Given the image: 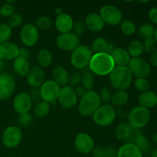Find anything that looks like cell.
<instances>
[{
	"label": "cell",
	"instance_id": "1",
	"mask_svg": "<svg viewBox=\"0 0 157 157\" xmlns=\"http://www.w3.org/2000/svg\"><path fill=\"white\" fill-rule=\"evenodd\" d=\"M89 67L93 73L99 76L110 75L115 67V64L111 55L102 53H97L92 55L89 63Z\"/></svg>",
	"mask_w": 157,
	"mask_h": 157
},
{
	"label": "cell",
	"instance_id": "2",
	"mask_svg": "<svg viewBox=\"0 0 157 157\" xmlns=\"http://www.w3.org/2000/svg\"><path fill=\"white\" fill-rule=\"evenodd\" d=\"M133 75L127 66H115L110 74V81L117 90H125L130 86Z\"/></svg>",
	"mask_w": 157,
	"mask_h": 157
},
{
	"label": "cell",
	"instance_id": "3",
	"mask_svg": "<svg viewBox=\"0 0 157 157\" xmlns=\"http://www.w3.org/2000/svg\"><path fill=\"white\" fill-rule=\"evenodd\" d=\"M101 101L99 95L94 90H88L81 98L80 101L78 110L83 116L93 115L97 109L101 106Z\"/></svg>",
	"mask_w": 157,
	"mask_h": 157
},
{
	"label": "cell",
	"instance_id": "4",
	"mask_svg": "<svg viewBox=\"0 0 157 157\" xmlns=\"http://www.w3.org/2000/svg\"><path fill=\"white\" fill-rule=\"evenodd\" d=\"M117 117L116 110L111 105H101L93 113V121L97 125L107 127L113 123Z\"/></svg>",
	"mask_w": 157,
	"mask_h": 157
},
{
	"label": "cell",
	"instance_id": "5",
	"mask_svg": "<svg viewBox=\"0 0 157 157\" xmlns=\"http://www.w3.org/2000/svg\"><path fill=\"white\" fill-rule=\"evenodd\" d=\"M127 118L130 127L141 129L148 124L150 118V112L148 109L139 105L130 110Z\"/></svg>",
	"mask_w": 157,
	"mask_h": 157
},
{
	"label": "cell",
	"instance_id": "6",
	"mask_svg": "<svg viewBox=\"0 0 157 157\" xmlns=\"http://www.w3.org/2000/svg\"><path fill=\"white\" fill-rule=\"evenodd\" d=\"M92 51L86 45H79L72 52L71 63L77 69H83L89 65L91 58Z\"/></svg>",
	"mask_w": 157,
	"mask_h": 157
},
{
	"label": "cell",
	"instance_id": "7",
	"mask_svg": "<svg viewBox=\"0 0 157 157\" xmlns=\"http://www.w3.org/2000/svg\"><path fill=\"white\" fill-rule=\"evenodd\" d=\"M100 15L104 24L115 26L121 24L122 21V12L118 8L112 5H105L100 10Z\"/></svg>",
	"mask_w": 157,
	"mask_h": 157
},
{
	"label": "cell",
	"instance_id": "8",
	"mask_svg": "<svg viewBox=\"0 0 157 157\" xmlns=\"http://www.w3.org/2000/svg\"><path fill=\"white\" fill-rule=\"evenodd\" d=\"M127 67L131 72L132 75L136 77V78H147V77H148L151 73V67L149 63L140 57L130 58Z\"/></svg>",
	"mask_w": 157,
	"mask_h": 157
},
{
	"label": "cell",
	"instance_id": "9",
	"mask_svg": "<svg viewBox=\"0 0 157 157\" xmlns=\"http://www.w3.org/2000/svg\"><path fill=\"white\" fill-rule=\"evenodd\" d=\"M60 90V86L53 80L44 81L40 87L41 100L48 104H54L58 100Z\"/></svg>",
	"mask_w": 157,
	"mask_h": 157
},
{
	"label": "cell",
	"instance_id": "10",
	"mask_svg": "<svg viewBox=\"0 0 157 157\" xmlns=\"http://www.w3.org/2000/svg\"><path fill=\"white\" fill-rule=\"evenodd\" d=\"M22 138L21 127L10 126L5 130L2 135V143L6 147L10 149L15 148L20 144Z\"/></svg>",
	"mask_w": 157,
	"mask_h": 157
},
{
	"label": "cell",
	"instance_id": "11",
	"mask_svg": "<svg viewBox=\"0 0 157 157\" xmlns=\"http://www.w3.org/2000/svg\"><path fill=\"white\" fill-rule=\"evenodd\" d=\"M39 38V32L35 25L32 23L25 24L20 31L21 41L28 47L35 45Z\"/></svg>",
	"mask_w": 157,
	"mask_h": 157
},
{
	"label": "cell",
	"instance_id": "12",
	"mask_svg": "<svg viewBox=\"0 0 157 157\" xmlns=\"http://www.w3.org/2000/svg\"><path fill=\"white\" fill-rule=\"evenodd\" d=\"M15 90V81L8 73H0V101L7 100Z\"/></svg>",
	"mask_w": 157,
	"mask_h": 157
},
{
	"label": "cell",
	"instance_id": "13",
	"mask_svg": "<svg viewBox=\"0 0 157 157\" xmlns=\"http://www.w3.org/2000/svg\"><path fill=\"white\" fill-rule=\"evenodd\" d=\"M58 101L60 104L66 109H70L75 107L78 103V96L75 93V89L71 86L63 87L60 90Z\"/></svg>",
	"mask_w": 157,
	"mask_h": 157
},
{
	"label": "cell",
	"instance_id": "14",
	"mask_svg": "<svg viewBox=\"0 0 157 157\" xmlns=\"http://www.w3.org/2000/svg\"><path fill=\"white\" fill-rule=\"evenodd\" d=\"M79 37L75 33L61 34L56 39V44L60 49L63 51H71L73 52L75 48L79 46Z\"/></svg>",
	"mask_w": 157,
	"mask_h": 157
},
{
	"label": "cell",
	"instance_id": "15",
	"mask_svg": "<svg viewBox=\"0 0 157 157\" xmlns=\"http://www.w3.org/2000/svg\"><path fill=\"white\" fill-rule=\"evenodd\" d=\"M75 145L78 152L84 154H88L94 148V142L91 136L86 133H81L77 135Z\"/></svg>",
	"mask_w": 157,
	"mask_h": 157
},
{
	"label": "cell",
	"instance_id": "16",
	"mask_svg": "<svg viewBox=\"0 0 157 157\" xmlns=\"http://www.w3.org/2000/svg\"><path fill=\"white\" fill-rule=\"evenodd\" d=\"M32 106V101L29 94L26 92H21L14 98L13 108L18 114L29 113Z\"/></svg>",
	"mask_w": 157,
	"mask_h": 157
},
{
	"label": "cell",
	"instance_id": "17",
	"mask_svg": "<svg viewBox=\"0 0 157 157\" xmlns=\"http://www.w3.org/2000/svg\"><path fill=\"white\" fill-rule=\"evenodd\" d=\"M44 74L42 67L39 65L34 66L27 75V82L33 88H39L44 83Z\"/></svg>",
	"mask_w": 157,
	"mask_h": 157
},
{
	"label": "cell",
	"instance_id": "18",
	"mask_svg": "<svg viewBox=\"0 0 157 157\" xmlns=\"http://www.w3.org/2000/svg\"><path fill=\"white\" fill-rule=\"evenodd\" d=\"M18 52L19 48L15 43L7 41L0 44V58L2 61H15L18 57Z\"/></svg>",
	"mask_w": 157,
	"mask_h": 157
},
{
	"label": "cell",
	"instance_id": "19",
	"mask_svg": "<svg viewBox=\"0 0 157 157\" xmlns=\"http://www.w3.org/2000/svg\"><path fill=\"white\" fill-rule=\"evenodd\" d=\"M55 28L61 34L70 33L73 29L74 21L71 16L68 14L63 13L57 16L55 21Z\"/></svg>",
	"mask_w": 157,
	"mask_h": 157
},
{
	"label": "cell",
	"instance_id": "20",
	"mask_svg": "<svg viewBox=\"0 0 157 157\" xmlns=\"http://www.w3.org/2000/svg\"><path fill=\"white\" fill-rule=\"evenodd\" d=\"M85 25L87 29L93 32H98L102 30L104 27V22L99 14L95 12L88 14L85 18Z\"/></svg>",
	"mask_w": 157,
	"mask_h": 157
},
{
	"label": "cell",
	"instance_id": "21",
	"mask_svg": "<svg viewBox=\"0 0 157 157\" xmlns=\"http://www.w3.org/2000/svg\"><path fill=\"white\" fill-rule=\"evenodd\" d=\"M138 102L140 106L148 110L153 108L157 105V94L151 90L141 93L138 98Z\"/></svg>",
	"mask_w": 157,
	"mask_h": 157
},
{
	"label": "cell",
	"instance_id": "22",
	"mask_svg": "<svg viewBox=\"0 0 157 157\" xmlns=\"http://www.w3.org/2000/svg\"><path fill=\"white\" fill-rule=\"evenodd\" d=\"M110 55L117 66H127L130 62V55L126 49L122 48H115Z\"/></svg>",
	"mask_w": 157,
	"mask_h": 157
},
{
	"label": "cell",
	"instance_id": "23",
	"mask_svg": "<svg viewBox=\"0 0 157 157\" xmlns=\"http://www.w3.org/2000/svg\"><path fill=\"white\" fill-rule=\"evenodd\" d=\"M52 76H53L54 81L57 83L59 86H67L69 83V75L68 72L64 67L61 66H56L53 69L52 71Z\"/></svg>",
	"mask_w": 157,
	"mask_h": 157
},
{
	"label": "cell",
	"instance_id": "24",
	"mask_svg": "<svg viewBox=\"0 0 157 157\" xmlns=\"http://www.w3.org/2000/svg\"><path fill=\"white\" fill-rule=\"evenodd\" d=\"M117 157H144L143 153L133 144L127 143L123 145L117 151Z\"/></svg>",
	"mask_w": 157,
	"mask_h": 157
},
{
	"label": "cell",
	"instance_id": "25",
	"mask_svg": "<svg viewBox=\"0 0 157 157\" xmlns=\"http://www.w3.org/2000/svg\"><path fill=\"white\" fill-rule=\"evenodd\" d=\"M13 67L17 75L21 77L27 76L31 69L29 61L25 58H21V57H18L14 61Z\"/></svg>",
	"mask_w": 157,
	"mask_h": 157
},
{
	"label": "cell",
	"instance_id": "26",
	"mask_svg": "<svg viewBox=\"0 0 157 157\" xmlns=\"http://www.w3.org/2000/svg\"><path fill=\"white\" fill-rule=\"evenodd\" d=\"M131 127L126 122H122L117 127L115 130V136L121 141H127L130 136Z\"/></svg>",
	"mask_w": 157,
	"mask_h": 157
},
{
	"label": "cell",
	"instance_id": "27",
	"mask_svg": "<svg viewBox=\"0 0 157 157\" xmlns=\"http://www.w3.org/2000/svg\"><path fill=\"white\" fill-rule=\"evenodd\" d=\"M52 60H53L52 54L48 49H41L37 55V61L40 67H48L52 63Z\"/></svg>",
	"mask_w": 157,
	"mask_h": 157
},
{
	"label": "cell",
	"instance_id": "28",
	"mask_svg": "<svg viewBox=\"0 0 157 157\" xmlns=\"http://www.w3.org/2000/svg\"><path fill=\"white\" fill-rule=\"evenodd\" d=\"M129 94L125 90H117L112 94L110 101L114 106L121 107L128 102Z\"/></svg>",
	"mask_w": 157,
	"mask_h": 157
},
{
	"label": "cell",
	"instance_id": "29",
	"mask_svg": "<svg viewBox=\"0 0 157 157\" xmlns=\"http://www.w3.org/2000/svg\"><path fill=\"white\" fill-rule=\"evenodd\" d=\"M127 51L132 58H139L144 51L143 43L138 40H133L129 44Z\"/></svg>",
	"mask_w": 157,
	"mask_h": 157
},
{
	"label": "cell",
	"instance_id": "30",
	"mask_svg": "<svg viewBox=\"0 0 157 157\" xmlns=\"http://www.w3.org/2000/svg\"><path fill=\"white\" fill-rule=\"evenodd\" d=\"M50 110V105L48 103L44 101H41L37 103L34 108V113L38 117H44L47 116Z\"/></svg>",
	"mask_w": 157,
	"mask_h": 157
},
{
	"label": "cell",
	"instance_id": "31",
	"mask_svg": "<svg viewBox=\"0 0 157 157\" xmlns=\"http://www.w3.org/2000/svg\"><path fill=\"white\" fill-rule=\"evenodd\" d=\"M154 32L155 29L153 27V25L150 24V23H144V24L141 25L140 26L139 29H138V32H139V35L141 37L146 38H151L153 37L154 35Z\"/></svg>",
	"mask_w": 157,
	"mask_h": 157
},
{
	"label": "cell",
	"instance_id": "32",
	"mask_svg": "<svg viewBox=\"0 0 157 157\" xmlns=\"http://www.w3.org/2000/svg\"><path fill=\"white\" fill-rule=\"evenodd\" d=\"M107 41L104 38H97L93 41L91 44V51L97 53H102L104 52Z\"/></svg>",
	"mask_w": 157,
	"mask_h": 157
},
{
	"label": "cell",
	"instance_id": "33",
	"mask_svg": "<svg viewBox=\"0 0 157 157\" xmlns=\"http://www.w3.org/2000/svg\"><path fill=\"white\" fill-rule=\"evenodd\" d=\"M81 84L82 87L85 89L87 91L88 90H92V88L94 85V78L92 74L89 73V72H86L84 75L81 76Z\"/></svg>",
	"mask_w": 157,
	"mask_h": 157
},
{
	"label": "cell",
	"instance_id": "34",
	"mask_svg": "<svg viewBox=\"0 0 157 157\" xmlns=\"http://www.w3.org/2000/svg\"><path fill=\"white\" fill-rule=\"evenodd\" d=\"M121 29L126 35H132L136 32V25L130 20H124L121 23Z\"/></svg>",
	"mask_w": 157,
	"mask_h": 157
},
{
	"label": "cell",
	"instance_id": "35",
	"mask_svg": "<svg viewBox=\"0 0 157 157\" xmlns=\"http://www.w3.org/2000/svg\"><path fill=\"white\" fill-rule=\"evenodd\" d=\"M12 36V29L7 24H0V44L7 42Z\"/></svg>",
	"mask_w": 157,
	"mask_h": 157
},
{
	"label": "cell",
	"instance_id": "36",
	"mask_svg": "<svg viewBox=\"0 0 157 157\" xmlns=\"http://www.w3.org/2000/svg\"><path fill=\"white\" fill-rule=\"evenodd\" d=\"M52 25V21L49 17L42 15V16L38 17L35 21V26L38 28V29H41V30H47L50 29L51 26Z\"/></svg>",
	"mask_w": 157,
	"mask_h": 157
},
{
	"label": "cell",
	"instance_id": "37",
	"mask_svg": "<svg viewBox=\"0 0 157 157\" xmlns=\"http://www.w3.org/2000/svg\"><path fill=\"white\" fill-rule=\"evenodd\" d=\"M134 86L138 91L144 93V92L148 91L150 84L147 78H136V80L134 81Z\"/></svg>",
	"mask_w": 157,
	"mask_h": 157
},
{
	"label": "cell",
	"instance_id": "38",
	"mask_svg": "<svg viewBox=\"0 0 157 157\" xmlns=\"http://www.w3.org/2000/svg\"><path fill=\"white\" fill-rule=\"evenodd\" d=\"M133 144L139 149L140 151L142 153L144 152H147L150 148V143H149L148 140L143 134L136 140Z\"/></svg>",
	"mask_w": 157,
	"mask_h": 157
},
{
	"label": "cell",
	"instance_id": "39",
	"mask_svg": "<svg viewBox=\"0 0 157 157\" xmlns=\"http://www.w3.org/2000/svg\"><path fill=\"white\" fill-rule=\"evenodd\" d=\"M23 22V18L20 14L14 13L8 19V25L12 28H17L21 25Z\"/></svg>",
	"mask_w": 157,
	"mask_h": 157
},
{
	"label": "cell",
	"instance_id": "40",
	"mask_svg": "<svg viewBox=\"0 0 157 157\" xmlns=\"http://www.w3.org/2000/svg\"><path fill=\"white\" fill-rule=\"evenodd\" d=\"M156 44H157L153 37L146 38L144 40V43H143L144 50L146 52H147V53H152V52H153L156 49Z\"/></svg>",
	"mask_w": 157,
	"mask_h": 157
},
{
	"label": "cell",
	"instance_id": "41",
	"mask_svg": "<svg viewBox=\"0 0 157 157\" xmlns=\"http://www.w3.org/2000/svg\"><path fill=\"white\" fill-rule=\"evenodd\" d=\"M32 121H33V119H32V115L29 113L19 114L18 118V124L22 127H26L30 125L32 123Z\"/></svg>",
	"mask_w": 157,
	"mask_h": 157
},
{
	"label": "cell",
	"instance_id": "42",
	"mask_svg": "<svg viewBox=\"0 0 157 157\" xmlns=\"http://www.w3.org/2000/svg\"><path fill=\"white\" fill-rule=\"evenodd\" d=\"M14 12H15V9L12 5L6 4L2 5L0 8V15H2L3 17H6V18H9L12 15H13Z\"/></svg>",
	"mask_w": 157,
	"mask_h": 157
},
{
	"label": "cell",
	"instance_id": "43",
	"mask_svg": "<svg viewBox=\"0 0 157 157\" xmlns=\"http://www.w3.org/2000/svg\"><path fill=\"white\" fill-rule=\"evenodd\" d=\"M98 95H99L100 100H101V102L104 103L106 104L110 102V100H111V91L107 87H104V88L101 89Z\"/></svg>",
	"mask_w": 157,
	"mask_h": 157
},
{
	"label": "cell",
	"instance_id": "44",
	"mask_svg": "<svg viewBox=\"0 0 157 157\" xmlns=\"http://www.w3.org/2000/svg\"><path fill=\"white\" fill-rule=\"evenodd\" d=\"M86 25L84 21H77L76 22L74 23L73 29L75 31V34L77 35V36H81V35H83L84 34L86 31Z\"/></svg>",
	"mask_w": 157,
	"mask_h": 157
},
{
	"label": "cell",
	"instance_id": "45",
	"mask_svg": "<svg viewBox=\"0 0 157 157\" xmlns=\"http://www.w3.org/2000/svg\"><path fill=\"white\" fill-rule=\"evenodd\" d=\"M142 135L140 130V129L134 128V127H131V130H130V136H129L128 139H127V142L129 144H134V142L136 141V140L140 136Z\"/></svg>",
	"mask_w": 157,
	"mask_h": 157
},
{
	"label": "cell",
	"instance_id": "46",
	"mask_svg": "<svg viewBox=\"0 0 157 157\" xmlns=\"http://www.w3.org/2000/svg\"><path fill=\"white\" fill-rule=\"evenodd\" d=\"M81 75H80L79 72H74L69 78V83L71 84V87H77L80 82H81Z\"/></svg>",
	"mask_w": 157,
	"mask_h": 157
},
{
	"label": "cell",
	"instance_id": "47",
	"mask_svg": "<svg viewBox=\"0 0 157 157\" xmlns=\"http://www.w3.org/2000/svg\"><path fill=\"white\" fill-rule=\"evenodd\" d=\"M31 99L32 102H40L41 100V92H40V88H33L31 90V93L29 94Z\"/></svg>",
	"mask_w": 157,
	"mask_h": 157
},
{
	"label": "cell",
	"instance_id": "48",
	"mask_svg": "<svg viewBox=\"0 0 157 157\" xmlns=\"http://www.w3.org/2000/svg\"><path fill=\"white\" fill-rule=\"evenodd\" d=\"M148 16L151 22L157 25V7H153L150 9Z\"/></svg>",
	"mask_w": 157,
	"mask_h": 157
},
{
	"label": "cell",
	"instance_id": "49",
	"mask_svg": "<svg viewBox=\"0 0 157 157\" xmlns=\"http://www.w3.org/2000/svg\"><path fill=\"white\" fill-rule=\"evenodd\" d=\"M92 154L94 157H105V149L103 147H94L92 150Z\"/></svg>",
	"mask_w": 157,
	"mask_h": 157
},
{
	"label": "cell",
	"instance_id": "50",
	"mask_svg": "<svg viewBox=\"0 0 157 157\" xmlns=\"http://www.w3.org/2000/svg\"><path fill=\"white\" fill-rule=\"evenodd\" d=\"M117 152L113 147H108L105 149V157H117Z\"/></svg>",
	"mask_w": 157,
	"mask_h": 157
},
{
	"label": "cell",
	"instance_id": "51",
	"mask_svg": "<svg viewBox=\"0 0 157 157\" xmlns=\"http://www.w3.org/2000/svg\"><path fill=\"white\" fill-rule=\"evenodd\" d=\"M18 57H21V58H25L28 60V58L30 57V53L27 48H19V52H18Z\"/></svg>",
	"mask_w": 157,
	"mask_h": 157
},
{
	"label": "cell",
	"instance_id": "52",
	"mask_svg": "<svg viewBox=\"0 0 157 157\" xmlns=\"http://www.w3.org/2000/svg\"><path fill=\"white\" fill-rule=\"evenodd\" d=\"M75 93H76L77 96L81 97V98H82V97L86 94L87 90H86L85 89L82 87V86L78 85L77 87H75Z\"/></svg>",
	"mask_w": 157,
	"mask_h": 157
},
{
	"label": "cell",
	"instance_id": "53",
	"mask_svg": "<svg viewBox=\"0 0 157 157\" xmlns=\"http://www.w3.org/2000/svg\"><path fill=\"white\" fill-rule=\"evenodd\" d=\"M150 63L153 67H157V48L153 52H152L150 55Z\"/></svg>",
	"mask_w": 157,
	"mask_h": 157
},
{
	"label": "cell",
	"instance_id": "54",
	"mask_svg": "<svg viewBox=\"0 0 157 157\" xmlns=\"http://www.w3.org/2000/svg\"><path fill=\"white\" fill-rule=\"evenodd\" d=\"M114 49H115V47H114V44H113V43L107 42V46H106L105 51H104V53L108 54V55H111L112 52L114 51Z\"/></svg>",
	"mask_w": 157,
	"mask_h": 157
},
{
	"label": "cell",
	"instance_id": "55",
	"mask_svg": "<svg viewBox=\"0 0 157 157\" xmlns=\"http://www.w3.org/2000/svg\"><path fill=\"white\" fill-rule=\"evenodd\" d=\"M117 116H119L120 117H126L128 116V113L125 111V110L123 108L118 109L117 111H116Z\"/></svg>",
	"mask_w": 157,
	"mask_h": 157
},
{
	"label": "cell",
	"instance_id": "56",
	"mask_svg": "<svg viewBox=\"0 0 157 157\" xmlns=\"http://www.w3.org/2000/svg\"><path fill=\"white\" fill-rule=\"evenodd\" d=\"M55 13H56V15H58H58H61V14H63L62 9H61V8H59V7L56 8V9H55Z\"/></svg>",
	"mask_w": 157,
	"mask_h": 157
},
{
	"label": "cell",
	"instance_id": "57",
	"mask_svg": "<svg viewBox=\"0 0 157 157\" xmlns=\"http://www.w3.org/2000/svg\"><path fill=\"white\" fill-rule=\"evenodd\" d=\"M152 140H153V142L155 144H157V133L153 135V137H152Z\"/></svg>",
	"mask_w": 157,
	"mask_h": 157
},
{
	"label": "cell",
	"instance_id": "58",
	"mask_svg": "<svg viewBox=\"0 0 157 157\" xmlns=\"http://www.w3.org/2000/svg\"><path fill=\"white\" fill-rule=\"evenodd\" d=\"M151 157H157V149L153 150L151 153Z\"/></svg>",
	"mask_w": 157,
	"mask_h": 157
},
{
	"label": "cell",
	"instance_id": "59",
	"mask_svg": "<svg viewBox=\"0 0 157 157\" xmlns=\"http://www.w3.org/2000/svg\"><path fill=\"white\" fill-rule=\"evenodd\" d=\"M153 38H154L155 41H156V44H157V28L155 29V32H154V35H153Z\"/></svg>",
	"mask_w": 157,
	"mask_h": 157
},
{
	"label": "cell",
	"instance_id": "60",
	"mask_svg": "<svg viewBox=\"0 0 157 157\" xmlns=\"http://www.w3.org/2000/svg\"><path fill=\"white\" fill-rule=\"evenodd\" d=\"M3 66H4V62H3L1 58H0V71H1L2 69Z\"/></svg>",
	"mask_w": 157,
	"mask_h": 157
},
{
	"label": "cell",
	"instance_id": "61",
	"mask_svg": "<svg viewBox=\"0 0 157 157\" xmlns=\"http://www.w3.org/2000/svg\"><path fill=\"white\" fill-rule=\"evenodd\" d=\"M156 90H157V87H156Z\"/></svg>",
	"mask_w": 157,
	"mask_h": 157
}]
</instances>
